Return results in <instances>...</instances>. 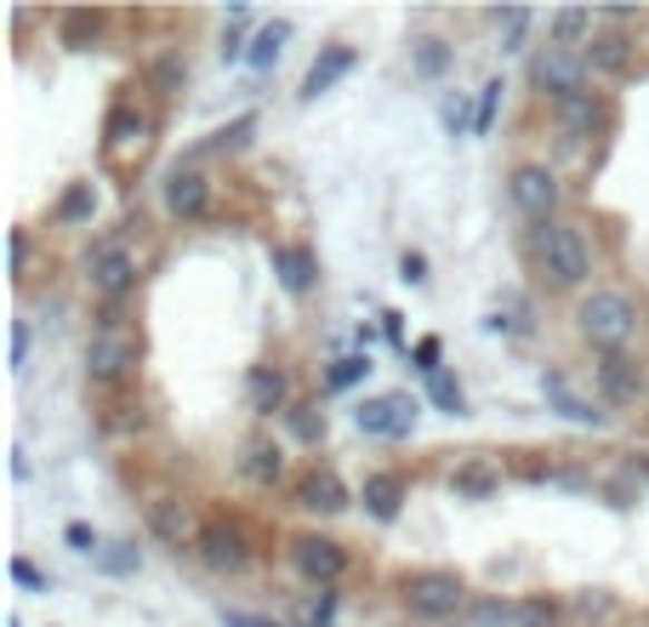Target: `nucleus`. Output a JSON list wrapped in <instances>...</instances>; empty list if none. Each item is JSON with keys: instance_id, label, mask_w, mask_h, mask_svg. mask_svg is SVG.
Wrapping results in <instances>:
<instances>
[{"instance_id": "nucleus-5", "label": "nucleus", "mask_w": 649, "mask_h": 627, "mask_svg": "<svg viewBox=\"0 0 649 627\" xmlns=\"http://www.w3.org/2000/svg\"><path fill=\"white\" fill-rule=\"evenodd\" d=\"M535 86H547L553 91V104H564V98H581V80H587V58H570L564 46H547V52L535 58Z\"/></svg>"}, {"instance_id": "nucleus-35", "label": "nucleus", "mask_w": 649, "mask_h": 627, "mask_svg": "<svg viewBox=\"0 0 649 627\" xmlns=\"http://www.w3.org/2000/svg\"><path fill=\"white\" fill-rule=\"evenodd\" d=\"M519 627H553V605H541V599L519 605Z\"/></svg>"}, {"instance_id": "nucleus-17", "label": "nucleus", "mask_w": 649, "mask_h": 627, "mask_svg": "<svg viewBox=\"0 0 649 627\" xmlns=\"http://www.w3.org/2000/svg\"><path fill=\"white\" fill-rule=\"evenodd\" d=\"M559 120H564L576 137H592V126L604 120V104H598L592 91H581V98H564V104H559Z\"/></svg>"}, {"instance_id": "nucleus-18", "label": "nucleus", "mask_w": 649, "mask_h": 627, "mask_svg": "<svg viewBox=\"0 0 649 627\" xmlns=\"http://www.w3.org/2000/svg\"><path fill=\"white\" fill-rule=\"evenodd\" d=\"M627 40L621 35H598L592 46H587V69H598V75H621L627 69Z\"/></svg>"}, {"instance_id": "nucleus-30", "label": "nucleus", "mask_w": 649, "mask_h": 627, "mask_svg": "<svg viewBox=\"0 0 649 627\" xmlns=\"http://www.w3.org/2000/svg\"><path fill=\"white\" fill-rule=\"evenodd\" d=\"M553 29H559V40H576V35H587V29H592V12H581V7H564V12L553 18Z\"/></svg>"}, {"instance_id": "nucleus-29", "label": "nucleus", "mask_w": 649, "mask_h": 627, "mask_svg": "<svg viewBox=\"0 0 649 627\" xmlns=\"http://www.w3.org/2000/svg\"><path fill=\"white\" fill-rule=\"evenodd\" d=\"M252 131H257V120H252V115H239L234 126L212 131V143H206V149H245V137H252Z\"/></svg>"}, {"instance_id": "nucleus-1", "label": "nucleus", "mask_w": 649, "mask_h": 627, "mask_svg": "<svg viewBox=\"0 0 649 627\" xmlns=\"http://www.w3.org/2000/svg\"><path fill=\"white\" fill-rule=\"evenodd\" d=\"M581 336L592 349H604V354H621L627 343H632V331H638V308H632V297H621V292H592L587 303H581Z\"/></svg>"}, {"instance_id": "nucleus-32", "label": "nucleus", "mask_w": 649, "mask_h": 627, "mask_svg": "<svg viewBox=\"0 0 649 627\" xmlns=\"http://www.w3.org/2000/svg\"><path fill=\"white\" fill-rule=\"evenodd\" d=\"M495 23H502V40H508V46H519L524 29H530V12H519V7H513V12H495Z\"/></svg>"}, {"instance_id": "nucleus-4", "label": "nucleus", "mask_w": 649, "mask_h": 627, "mask_svg": "<svg viewBox=\"0 0 649 627\" xmlns=\"http://www.w3.org/2000/svg\"><path fill=\"white\" fill-rule=\"evenodd\" d=\"M508 195H513V206L524 217L547 223V217H553V206H559V177L547 172V166H519L513 183H508Z\"/></svg>"}, {"instance_id": "nucleus-22", "label": "nucleus", "mask_w": 649, "mask_h": 627, "mask_svg": "<svg viewBox=\"0 0 649 627\" xmlns=\"http://www.w3.org/2000/svg\"><path fill=\"white\" fill-rule=\"evenodd\" d=\"M148 525H155L166 542H183V530H188V513H183V502L160 497V502H148Z\"/></svg>"}, {"instance_id": "nucleus-25", "label": "nucleus", "mask_w": 649, "mask_h": 627, "mask_svg": "<svg viewBox=\"0 0 649 627\" xmlns=\"http://www.w3.org/2000/svg\"><path fill=\"white\" fill-rule=\"evenodd\" d=\"M97 570H104V576H131V570H137V548H131V542L97 548Z\"/></svg>"}, {"instance_id": "nucleus-13", "label": "nucleus", "mask_w": 649, "mask_h": 627, "mask_svg": "<svg viewBox=\"0 0 649 627\" xmlns=\"http://www.w3.org/2000/svg\"><path fill=\"white\" fill-rule=\"evenodd\" d=\"M274 274H279V285H285L291 297H303L308 285H314V257L303 246H274Z\"/></svg>"}, {"instance_id": "nucleus-6", "label": "nucleus", "mask_w": 649, "mask_h": 627, "mask_svg": "<svg viewBox=\"0 0 649 627\" xmlns=\"http://www.w3.org/2000/svg\"><path fill=\"white\" fill-rule=\"evenodd\" d=\"M126 365H137V343H131V336L115 331V325L91 331V343H86V371H91L97 382H115Z\"/></svg>"}, {"instance_id": "nucleus-23", "label": "nucleus", "mask_w": 649, "mask_h": 627, "mask_svg": "<svg viewBox=\"0 0 649 627\" xmlns=\"http://www.w3.org/2000/svg\"><path fill=\"white\" fill-rule=\"evenodd\" d=\"M427 394H433V405H439L444 417H462V411H468L462 382H456V376H444V371H433V376H427Z\"/></svg>"}, {"instance_id": "nucleus-39", "label": "nucleus", "mask_w": 649, "mask_h": 627, "mask_svg": "<svg viewBox=\"0 0 649 627\" xmlns=\"http://www.w3.org/2000/svg\"><path fill=\"white\" fill-rule=\"evenodd\" d=\"M23 360H29V325L18 320L12 325V365H23Z\"/></svg>"}, {"instance_id": "nucleus-2", "label": "nucleus", "mask_w": 649, "mask_h": 627, "mask_svg": "<svg viewBox=\"0 0 649 627\" xmlns=\"http://www.w3.org/2000/svg\"><path fill=\"white\" fill-rule=\"evenodd\" d=\"M541 268L553 274V285H581V280L592 274V252H587L581 228L547 223V228H541Z\"/></svg>"}, {"instance_id": "nucleus-42", "label": "nucleus", "mask_w": 649, "mask_h": 627, "mask_svg": "<svg viewBox=\"0 0 649 627\" xmlns=\"http://www.w3.org/2000/svg\"><path fill=\"white\" fill-rule=\"evenodd\" d=\"M223 627H274L263 616H245V610H223Z\"/></svg>"}, {"instance_id": "nucleus-10", "label": "nucleus", "mask_w": 649, "mask_h": 627, "mask_svg": "<svg viewBox=\"0 0 649 627\" xmlns=\"http://www.w3.org/2000/svg\"><path fill=\"white\" fill-rule=\"evenodd\" d=\"M131 280H137V263L126 257V252H115V246H104V252H91V285L104 297H120V292H131Z\"/></svg>"}, {"instance_id": "nucleus-14", "label": "nucleus", "mask_w": 649, "mask_h": 627, "mask_svg": "<svg viewBox=\"0 0 649 627\" xmlns=\"http://www.w3.org/2000/svg\"><path fill=\"white\" fill-rule=\"evenodd\" d=\"M303 508H314V513H342L347 508V491H342V479L331 468H314L303 479Z\"/></svg>"}, {"instance_id": "nucleus-24", "label": "nucleus", "mask_w": 649, "mask_h": 627, "mask_svg": "<svg viewBox=\"0 0 649 627\" xmlns=\"http://www.w3.org/2000/svg\"><path fill=\"white\" fill-rule=\"evenodd\" d=\"M97 212V195H91V183H75L69 195L58 200V223H86Z\"/></svg>"}, {"instance_id": "nucleus-21", "label": "nucleus", "mask_w": 649, "mask_h": 627, "mask_svg": "<svg viewBox=\"0 0 649 627\" xmlns=\"http://www.w3.org/2000/svg\"><path fill=\"white\" fill-rule=\"evenodd\" d=\"M541 389H547V394H553V400H559V411H564L570 422H581V428H598V422H604V411H592V405H581V400H576V394L564 389V376H541Z\"/></svg>"}, {"instance_id": "nucleus-38", "label": "nucleus", "mask_w": 649, "mask_h": 627, "mask_svg": "<svg viewBox=\"0 0 649 627\" xmlns=\"http://www.w3.org/2000/svg\"><path fill=\"white\" fill-rule=\"evenodd\" d=\"M416 365H422V376L439 371V343H433V336H427V343H416Z\"/></svg>"}, {"instance_id": "nucleus-36", "label": "nucleus", "mask_w": 649, "mask_h": 627, "mask_svg": "<svg viewBox=\"0 0 649 627\" xmlns=\"http://www.w3.org/2000/svg\"><path fill=\"white\" fill-rule=\"evenodd\" d=\"M63 537H69V548H80V553H91V559H97V537H91L86 525H69Z\"/></svg>"}, {"instance_id": "nucleus-7", "label": "nucleus", "mask_w": 649, "mask_h": 627, "mask_svg": "<svg viewBox=\"0 0 649 627\" xmlns=\"http://www.w3.org/2000/svg\"><path fill=\"white\" fill-rule=\"evenodd\" d=\"M354 422H360V433H382V440H405V433L416 428V405H411V400H399V394H387V400H365V405L354 411Z\"/></svg>"}, {"instance_id": "nucleus-8", "label": "nucleus", "mask_w": 649, "mask_h": 627, "mask_svg": "<svg viewBox=\"0 0 649 627\" xmlns=\"http://www.w3.org/2000/svg\"><path fill=\"white\" fill-rule=\"evenodd\" d=\"M291 559H296V570H303L308 582H336V576L347 570V553H342V542H331V537H296Z\"/></svg>"}, {"instance_id": "nucleus-9", "label": "nucleus", "mask_w": 649, "mask_h": 627, "mask_svg": "<svg viewBox=\"0 0 649 627\" xmlns=\"http://www.w3.org/2000/svg\"><path fill=\"white\" fill-rule=\"evenodd\" d=\"M212 200V183L199 177V172H171L166 177V212L171 217H199Z\"/></svg>"}, {"instance_id": "nucleus-41", "label": "nucleus", "mask_w": 649, "mask_h": 627, "mask_svg": "<svg viewBox=\"0 0 649 627\" xmlns=\"http://www.w3.org/2000/svg\"><path fill=\"white\" fill-rule=\"evenodd\" d=\"M12 576H18L23 588H46V582H40V570H35L29 559H12Z\"/></svg>"}, {"instance_id": "nucleus-12", "label": "nucleus", "mask_w": 649, "mask_h": 627, "mask_svg": "<svg viewBox=\"0 0 649 627\" xmlns=\"http://www.w3.org/2000/svg\"><path fill=\"white\" fill-rule=\"evenodd\" d=\"M199 553H206L212 570H239L245 565V537L234 525H206L199 530Z\"/></svg>"}, {"instance_id": "nucleus-20", "label": "nucleus", "mask_w": 649, "mask_h": 627, "mask_svg": "<svg viewBox=\"0 0 649 627\" xmlns=\"http://www.w3.org/2000/svg\"><path fill=\"white\" fill-rule=\"evenodd\" d=\"M279 405H285V376L268 371V365H257V371H252V411L274 417Z\"/></svg>"}, {"instance_id": "nucleus-34", "label": "nucleus", "mask_w": 649, "mask_h": 627, "mask_svg": "<svg viewBox=\"0 0 649 627\" xmlns=\"http://www.w3.org/2000/svg\"><path fill=\"white\" fill-rule=\"evenodd\" d=\"M291 428H296V440H319V433H325V417H314V411H291Z\"/></svg>"}, {"instance_id": "nucleus-26", "label": "nucleus", "mask_w": 649, "mask_h": 627, "mask_svg": "<svg viewBox=\"0 0 649 627\" xmlns=\"http://www.w3.org/2000/svg\"><path fill=\"white\" fill-rule=\"evenodd\" d=\"M245 479H257V486L279 479V451L274 445H252V451H245Z\"/></svg>"}, {"instance_id": "nucleus-27", "label": "nucleus", "mask_w": 649, "mask_h": 627, "mask_svg": "<svg viewBox=\"0 0 649 627\" xmlns=\"http://www.w3.org/2000/svg\"><path fill=\"white\" fill-rule=\"evenodd\" d=\"M451 69V52H444V40H416V75H444Z\"/></svg>"}, {"instance_id": "nucleus-43", "label": "nucleus", "mask_w": 649, "mask_h": 627, "mask_svg": "<svg viewBox=\"0 0 649 627\" xmlns=\"http://www.w3.org/2000/svg\"><path fill=\"white\" fill-rule=\"evenodd\" d=\"M462 491H490V473L484 468H468L462 473Z\"/></svg>"}, {"instance_id": "nucleus-44", "label": "nucleus", "mask_w": 649, "mask_h": 627, "mask_svg": "<svg viewBox=\"0 0 649 627\" xmlns=\"http://www.w3.org/2000/svg\"><path fill=\"white\" fill-rule=\"evenodd\" d=\"M23 257H29V239L12 234V274H23Z\"/></svg>"}, {"instance_id": "nucleus-37", "label": "nucleus", "mask_w": 649, "mask_h": 627, "mask_svg": "<svg viewBox=\"0 0 649 627\" xmlns=\"http://www.w3.org/2000/svg\"><path fill=\"white\" fill-rule=\"evenodd\" d=\"M399 280H411V285H422V280H427V263H422L416 252H405V263H399Z\"/></svg>"}, {"instance_id": "nucleus-40", "label": "nucleus", "mask_w": 649, "mask_h": 627, "mask_svg": "<svg viewBox=\"0 0 649 627\" xmlns=\"http://www.w3.org/2000/svg\"><path fill=\"white\" fill-rule=\"evenodd\" d=\"M444 126H451V131H462V126H468V104H462V98L444 104Z\"/></svg>"}, {"instance_id": "nucleus-28", "label": "nucleus", "mask_w": 649, "mask_h": 627, "mask_svg": "<svg viewBox=\"0 0 649 627\" xmlns=\"http://www.w3.org/2000/svg\"><path fill=\"white\" fill-rule=\"evenodd\" d=\"M126 143H142V120L131 109H115L109 115V149H126Z\"/></svg>"}, {"instance_id": "nucleus-15", "label": "nucleus", "mask_w": 649, "mask_h": 627, "mask_svg": "<svg viewBox=\"0 0 649 627\" xmlns=\"http://www.w3.org/2000/svg\"><path fill=\"white\" fill-rule=\"evenodd\" d=\"M598 389H604L616 405L638 400V365L621 360V354H604V365H598Z\"/></svg>"}, {"instance_id": "nucleus-16", "label": "nucleus", "mask_w": 649, "mask_h": 627, "mask_svg": "<svg viewBox=\"0 0 649 627\" xmlns=\"http://www.w3.org/2000/svg\"><path fill=\"white\" fill-rule=\"evenodd\" d=\"M399 502H405V486H399V479L393 473H371L365 479V513L371 519H399Z\"/></svg>"}, {"instance_id": "nucleus-33", "label": "nucleus", "mask_w": 649, "mask_h": 627, "mask_svg": "<svg viewBox=\"0 0 649 627\" xmlns=\"http://www.w3.org/2000/svg\"><path fill=\"white\" fill-rule=\"evenodd\" d=\"M495 104H502V80H490V86H484V98H479V120H473L479 131H490V120H495Z\"/></svg>"}, {"instance_id": "nucleus-11", "label": "nucleus", "mask_w": 649, "mask_h": 627, "mask_svg": "<svg viewBox=\"0 0 649 627\" xmlns=\"http://www.w3.org/2000/svg\"><path fill=\"white\" fill-rule=\"evenodd\" d=\"M347 69H354V46H325V52L308 63V75H303V98L314 104L319 98V91H331Z\"/></svg>"}, {"instance_id": "nucleus-31", "label": "nucleus", "mask_w": 649, "mask_h": 627, "mask_svg": "<svg viewBox=\"0 0 649 627\" xmlns=\"http://www.w3.org/2000/svg\"><path fill=\"white\" fill-rule=\"evenodd\" d=\"M365 371H371V360H360V354H354V360H336V371H331V389H354V382H360Z\"/></svg>"}, {"instance_id": "nucleus-19", "label": "nucleus", "mask_w": 649, "mask_h": 627, "mask_svg": "<svg viewBox=\"0 0 649 627\" xmlns=\"http://www.w3.org/2000/svg\"><path fill=\"white\" fill-rule=\"evenodd\" d=\"M285 40H291V23H263L257 40H252V52H245V63H252V69H274Z\"/></svg>"}, {"instance_id": "nucleus-3", "label": "nucleus", "mask_w": 649, "mask_h": 627, "mask_svg": "<svg viewBox=\"0 0 649 627\" xmlns=\"http://www.w3.org/2000/svg\"><path fill=\"white\" fill-rule=\"evenodd\" d=\"M462 599H468V588H462V576H451V570H416V576H405V605L416 616H456Z\"/></svg>"}]
</instances>
